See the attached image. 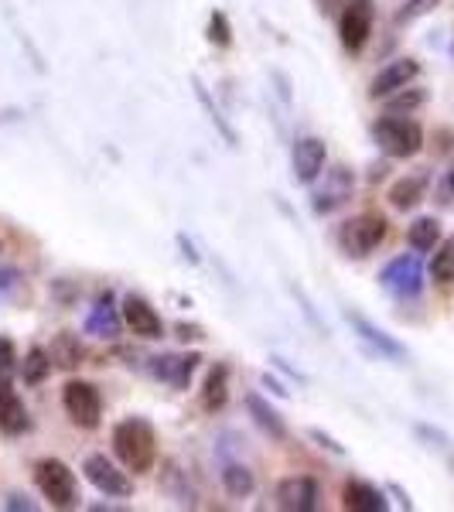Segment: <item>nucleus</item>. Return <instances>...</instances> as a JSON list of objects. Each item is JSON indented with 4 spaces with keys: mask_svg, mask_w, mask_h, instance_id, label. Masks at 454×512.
Masks as SVG:
<instances>
[{
    "mask_svg": "<svg viewBox=\"0 0 454 512\" xmlns=\"http://www.w3.org/2000/svg\"><path fill=\"white\" fill-rule=\"evenodd\" d=\"M113 454L127 472L147 475L158 461V434L147 417H123L113 427Z\"/></svg>",
    "mask_w": 454,
    "mask_h": 512,
    "instance_id": "nucleus-1",
    "label": "nucleus"
},
{
    "mask_svg": "<svg viewBox=\"0 0 454 512\" xmlns=\"http://www.w3.org/2000/svg\"><path fill=\"white\" fill-rule=\"evenodd\" d=\"M373 140L386 158L407 161L420 154L424 147V127L414 117H403V113H386L373 123Z\"/></svg>",
    "mask_w": 454,
    "mask_h": 512,
    "instance_id": "nucleus-2",
    "label": "nucleus"
},
{
    "mask_svg": "<svg viewBox=\"0 0 454 512\" xmlns=\"http://www.w3.org/2000/svg\"><path fill=\"white\" fill-rule=\"evenodd\" d=\"M386 233H390V222L379 212H359V216L342 222V229H338V250L352 256V260H362V256L379 250Z\"/></svg>",
    "mask_w": 454,
    "mask_h": 512,
    "instance_id": "nucleus-3",
    "label": "nucleus"
},
{
    "mask_svg": "<svg viewBox=\"0 0 454 512\" xmlns=\"http://www.w3.org/2000/svg\"><path fill=\"white\" fill-rule=\"evenodd\" d=\"M35 485L55 509H76L82 499L76 472L62 458H41L35 465Z\"/></svg>",
    "mask_w": 454,
    "mask_h": 512,
    "instance_id": "nucleus-4",
    "label": "nucleus"
},
{
    "mask_svg": "<svg viewBox=\"0 0 454 512\" xmlns=\"http://www.w3.org/2000/svg\"><path fill=\"white\" fill-rule=\"evenodd\" d=\"M376 21V0H345L338 11V41L349 55H359L366 48L369 35H373Z\"/></svg>",
    "mask_w": 454,
    "mask_h": 512,
    "instance_id": "nucleus-5",
    "label": "nucleus"
},
{
    "mask_svg": "<svg viewBox=\"0 0 454 512\" xmlns=\"http://www.w3.org/2000/svg\"><path fill=\"white\" fill-rule=\"evenodd\" d=\"M62 407L72 424L82 427V431H96L99 420H103V396L86 379H69L62 386Z\"/></svg>",
    "mask_w": 454,
    "mask_h": 512,
    "instance_id": "nucleus-6",
    "label": "nucleus"
},
{
    "mask_svg": "<svg viewBox=\"0 0 454 512\" xmlns=\"http://www.w3.org/2000/svg\"><path fill=\"white\" fill-rule=\"evenodd\" d=\"M379 284L393 297H417L424 291V263L417 253H403L379 270Z\"/></svg>",
    "mask_w": 454,
    "mask_h": 512,
    "instance_id": "nucleus-7",
    "label": "nucleus"
},
{
    "mask_svg": "<svg viewBox=\"0 0 454 512\" xmlns=\"http://www.w3.org/2000/svg\"><path fill=\"white\" fill-rule=\"evenodd\" d=\"M82 472H86L89 485H93L96 492H103L106 499H127V495L134 492V482H130L127 468L113 465L106 454H89V458L82 461Z\"/></svg>",
    "mask_w": 454,
    "mask_h": 512,
    "instance_id": "nucleus-8",
    "label": "nucleus"
},
{
    "mask_svg": "<svg viewBox=\"0 0 454 512\" xmlns=\"http://www.w3.org/2000/svg\"><path fill=\"white\" fill-rule=\"evenodd\" d=\"M352 192H356V175H352L345 164L325 168V181H321L315 188V195H311V209H315L318 216H332V212H338L349 202Z\"/></svg>",
    "mask_w": 454,
    "mask_h": 512,
    "instance_id": "nucleus-9",
    "label": "nucleus"
},
{
    "mask_svg": "<svg viewBox=\"0 0 454 512\" xmlns=\"http://www.w3.org/2000/svg\"><path fill=\"white\" fill-rule=\"evenodd\" d=\"M328 164V147L321 137H297L294 151H291V168H294V181L297 185H315V181L325 175Z\"/></svg>",
    "mask_w": 454,
    "mask_h": 512,
    "instance_id": "nucleus-10",
    "label": "nucleus"
},
{
    "mask_svg": "<svg viewBox=\"0 0 454 512\" xmlns=\"http://www.w3.org/2000/svg\"><path fill=\"white\" fill-rule=\"evenodd\" d=\"M120 315H123V325L130 328L137 338L144 342H154V338L164 335V325H161V315L154 311V304L140 294H127L120 304Z\"/></svg>",
    "mask_w": 454,
    "mask_h": 512,
    "instance_id": "nucleus-11",
    "label": "nucleus"
},
{
    "mask_svg": "<svg viewBox=\"0 0 454 512\" xmlns=\"http://www.w3.org/2000/svg\"><path fill=\"white\" fill-rule=\"evenodd\" d=\"M198 362H202V355L198 352H168V355H154L151 359V373L161 379V383L175 386V390H188V383H192Z\"/></svg>",
    "mask_w": 454,
    "mask_h": 512,
    "instance_id": "nucleus-12",
    "label": "nucleus"
},
{
    "mask_svg": "<svg viewBox=\"0 0 454 512\" xmlns=\"http://www.w3.org/2000/svg\"><path fill=\"white\" fill-rule=\"evenodd\" d=\"M345 321H349L352 332H356L376 355H383V359H393V362H407L410 352L403 349V345L396 342L393 335H386L383 328L373 325V321H369L366 315H359V311H345Z\"/></svg>",
    "mask_w": 454,
    "mask_h": 512,
    "instance_id": "nucleus-13",
    "label": "nucleus"
},
{
    "mask_svg": "<svg viewBox=\"0 0 454 512\" xmlns=\"http://www.w3.org/2000/svg\"><path fill=\"white\" fill-rule=\"evenodd\" d=\"M318 499H321V492L311 475H294L277 485V506L287 512H311V509H318Z\"/></svg>",
    "mask_w": 454,
    "mask_h": 512,
    "instance_id": "nucleus-14",
    "label": "nucleus"
},
{
    "mask_svg": "<svg viewBox=\"0 0 454 512\" xmlns=\"http://www.w3.org/2000/svg\"><path fill=\"white\" fill-rule=\"evenodd\" d=\"M417 76H420V62L417 59H396V62L383 65V69L376 72V79L369 82V96L386 99V96H393L396 89L410 86Z\"/></svg>",
    "mask_w": 454,
    "mask_h": 512,
    "instance_id": "nucleus-15",
    "label": "nucleus"
},
{
    "mask_svg": "<svg viewBox=\"0 0 454 512\" xmlns=\"http://www.w3.org/2000/svg\"><path fill=\"white\" fill-rule=\"evenodd\" d=\"M0 431L18 437L24 431H31V417H28V407L21 403L18 390L7 383V376H0Z\"/></svg>",
    "mask_w": 454,
    "mask_h": 512,
    "instance_id": "nucleus-16",
    "label": "nucleus"
},
{
    "mask_svg": "<svg viewBox=\"0 0 454 512\" xmlns=\"http://www.w3.org/2000/svg\"><path fill=\"white\" fill-rule=\"evenodd\" d=\"M342 506L352 512H386L390 509V499L386 492H379L376 485L362 482V478H349L342 485Z\"/></svg>",
    "mask_w": 454,
    "mask_h": 512,
    "instance_id": "nucleus-17",
    "label": "nucleus"
},
{
    "mask_svg": "<svg viewBox=\"0 0 454 512\" xmlns=\"http://www.w3.org/2000/svg\"><path fill=\"white\" fill-rule=\"evenodd\" d=\"M120 328H123V315H120V308H113V294L110 291L99 294L86 315V332L96 338H117Z\"/></svg>",
    "mask_w": 454,
    "mask_h": 512,
    "instance_id": "nucleus-18",
    "label": "nucleus"
},
{
    "mask_svg": "<svg viewBox=\"0 0 454 512\" xmlns=\"http://www.w3.org/2000/svg\"><path fill=\"white\" fill-rule=\"evenodd\" d=\"M243 403H246V410H250L253 424H257L260 431L270 437V441H287V437H291V431H287V424H284V417H280L260 393H246Z\"/></svg>",
    "mask_w": 454,
    "mask_h": 512,
    "instance_id": "nucleus-19",
    "label": "nucleus"
},
{
    "mask_svg": "<svg viewBox=\"0 0 454 512\" xmlns=\"http://www.w3.org/2000/svg\"><path fill=\"white\" fill-rule=\"evenodd\" d=\"M202 410L205 414H219L222 407L229 403V366L226 362H216V366L205 373V383H202Z\"/></svg>",
    "mask_w": 454,
    "mask_h": 512,
    "instance_id": "nucleus-20",
    "label": "nucleus"
},
{
    "mask_svg": "<svg viewBox=\"0 0 454 512\" xmlns=\"http://www.w3.org/2000/svg\"><path fill=\"white\" fill-rule=\"evenodd\" d=\"M427 185H431V175H427V171H417V175L400 178L390 188V205H393L396 212L417 209V205L424 202V195H427Z\"/></svg>",
    "mask_w": 454,
    "mask_h": 512,
    "instance_id": "nucleus-21",
    "label": "nucleus"
},
{
    "mask_svg": "<svg viewBox=\"0 0 454 512\" xmlns=\"http://www.w3.org/2000/svg\"><path fill=\"white\" fill-rule=\"evenodd\" d=\"M48 355H52V366L55 369H65V373H72V369L82 366V359H86V349H82L79 335L59 332V335L52 338V345H48Z\"/></svg>",
    "mask_w": 454,
    "mask_h": 512,
    "instance_id": "nucleus-22",
    "label": "nucleus"
},
{
    "mask_svg": "<svg viewBox=\"0 0 454 512\" xmlns=\"http://www.w3.org/2000/svg\"><path fill=\"white\" fill-rule=\"evenodd\" d=\"M161 492L168 495V499H175L178 506H195V489H192V482H188V472L178 468V461H164Z\"/></svg>",
    "mask_w": 454,
    "mask_h": 512,
    "instance_id": "nucleus-23",
    "label": "nucleus"
},
{
    "mask_svg": "<svg viewBox=\"0 0 454 512\" xmlns=\"http://www.w3.org/2000/svg\"><path fill=\"white\" fill-rule=\"evenodd\" d=\"M222 489L233 495V499H246V495H253V489H257V478H253L246 465L222 458Z\"/></svg>",
    "mask_w": 454,
    "mask_h": 512,
    "instance_id": "nucleus-24",
    "label": "nucleus"
},
{
    "mask_svg": "<svg viewBox=\"0 0 454 512\" xmlns=\"http://www.w3.org/2000/svg\"><path fill=\"white\" fill-rule=\"evenodd\" d=\"M407 243H410V250H417V253L434 250V246L441 243V222H437L434 216L414 219V222H410V229H407Z\"/></svg>",
    "mask_w": 454,
    "mask_h": 512,
    "instance_id": "nucleus-25",
    "label": "nucleus"
},
{
    "mask_svg": "<svg viewBox=\"0 0 454 512\" xmlns=\"http://www.w3.org/2000/svg\"><path fill=\"white\" fill-rule=\"evenodd\" d=\"M48 373H52V355H48V349H41V345H31L21 362V379L28 386H38L45 383Z\"/></svg>",
    "mask_w": 454,
    "mask_h": 512,
    "instance_id": "nucleus-26",
    "label": "nucleus"
},
{
    "mask_svg": "<svg viewBox=\"0 0 454 512\" xmlns=\"http://www.w3.org/2000/svg\"><path fill=\"white\" fill-rule=\"evenodd\" d=\"M192 86H195V96H198V103H202L205 117L212 120V127L219 130V134H222V140H226L229 147H239V137H236V130L229 127V123H226V117H222V113H219V106L212 103V96H209V89L202 86V79L195 76V79H192Z\"/></svg>",
    "mask_w": 454,
    "mask_h": 512,
    "instance_id": "nucleus-27",
    "label": "nucleus"
},
{
    "mask_svg": "<svg viewBox=\"0 0 454 512\" xmlns=\"http://www.w3.org/2000/svg\"><path fill=\"white\" fill-rule=\"evenodd\" d=\"M431 280H434V284H441V287H451L454 284V236H448L444 243L434 246Z\"/></svg>",
    "mask_w": 454,
    "mask_h": 512,
    "instance_id": "nucleus-28",
    "label": "nucleus"
},
{
    "mask_svg": "<svg viewBox=\"0 0 454 512\" xmlns=\"http://www.w3.org/2000/svg\"><path fill=\"white\" fill-rule=\"evenodd\" d=\"M427 103V89H396L393 96H386V113H403V117H410L414 110H420V106Z\"/></svg>",
    "mask_w": 454,
    "mask_h": 512,
    "instance_id": "nucleus-29",
    "label": "nucleus"
},
{
    "mask_svg": "<svg viewBox=\"0 0 454 512\" xmlns=\"http://www.w3.org/2000/svg\"><path fill=\"white\" fill-rule=\"evenodd\" d=\"M437 4H441V0H407V4L393 14V24H396V28H403V24H414L420 18H427Z\"/></svg>",
    "mask_w": 454,
    "mask_h": 512,
    "instance_id": "nucleus-30",
    "label": "nucleus"
},
{
    "mask_svg": "<svg viewBox=\"0 0 454 512\" xmlns=\"http://www.w3.org/2000/svg\"><path fill=\"white\" fill-rule=\"evenodd\" d=\"M209 41L216 48H229V45H233V24H229L226 11H212L209 14Z\"/></svg>",
    "mask_w": 454,
    "mask_h": 512,
    "instance_id": "nucleus-31",
    "label": "nucleus"
},
{
    "mask_svg": "<svg viewBox=\"0 0 454 512\" xmlns=\"http://www.w3.org/2000/svg\"><path fill=\"white\" fill-rule=\"evenodd\" d=\"M434 202L441 205V209H451V205H454V161L441 171V178H437V185H434Z\"/></svg>",
    "mask_w": 454,
    "mask_h": 512,
    "instance_id": "nucleus-32",
    "label": "nucleus"
},
{
    "mask_svg": "<svg viewBox=\"0 0 454 512\" xmlns=\"http://www.w3.org/2000/svg\"><path fill=\"white\" fill-rule=\"evenodd\" d=\"M14 366H18V349L7 335H0V376H11Z\"/></svg>",
    "mask_w": 454,
    "mask_h": 512,
    "instance_id": "nucleus-33",
    "label": "nucleus"
},
{
    "mask_svg": "<svg viewBox=\"0 0 454 512\" xmlns=\"http://www.w3.org/2000/svg\"><path fill=\"white\" fill-rule=\"evenodd\" d=\"M308 437H311V441H318V448L332 451V454H338V458H342V454H345V448H342V444H338L332 434H325V431H321V427H311V431H308Z\"/></svg>",
    "mask_w": 454,
    "mask_h": 512,
    "instance_id": "nucleus-34",
    "label": "nucleus"
},
{
    "mask_svg": "<svg viewBox=\"0 0 454 512\" xmlns=\"http://www.w3.org/2000/svg\"><path fill=\"white\" fill-rule=\"evenodd\" d=\"M4 509H11V512H35L38 506H35V502L28 499V495H21V492H11V495H7V499H4Z\"/></svg>",
    "mask_w": 454,
    "mask_h": 512,
    "instance_id": "nucleus-35",
    "label": "nucleus"
},
{
    "mask_svg": "<svg viewBox=\"0 0 454 512\" xmlns=\"http://www.w3.org/2000/svg\"><path fill=\"white\" fill-rule=\"evenodd\" d=\"M14 284H18V270H14V267H0V294H7Z\"/></svg>",
    "mask_w": 454,
    "mask_h": 512,
    "instance_id": "nucleus-36",
    "label": "nucleus"
},
{
    "mask_svg": "<svg viewBox=\"0 0 454 512\" xmlns=\"http://www.w3.org/2000/svg\"><path fill=\"white\" fill-rule=\"evenodd\" d=\"M260 383L267 386V390L274 393V396H291V390H287V386L280 383V379H274V376H270V373H263V379H260Z\"/></svg>",
    "mask_w": 454,
    "mask_h": 512,
    "instance_id": "nucleus-37",
    "label": "nucleus"
},
{
    "mask_svg": "<svg viewBox=\"0 0 454 512\" xmlns=\"http://www.w3.org/2000/svg\"><path fill=\"white\" fill-rule=\"evenodd\" d=\"M175 332H178L181 342H188V338H205V335H202V328H198V325H185V321H181Z\"/></svg>",
    "mask_w": 454,
    "mask_h": 512,
    "instance_id": "nucleus-38",
    "label": "nucleus"
},
{
    "mask_svg": "<svg viewBox=\"0 0 454 512\" xmlns=\"http://www.w3.org/2000/svg\"><path fill=\"white\" fill-rule=\"evenodd\" d=\"M390 495H396V506L400 509H414V502H410V495L400 489V485H390Z\"/></svg>",
    "mask_w": 454,
    "mask_h": 512,
    "instance_id": "nucleus-39",
    "label": "nucleus"
},
{
    "mask_svg": "<svg viewBox=\"0 0 454 512\" xmlns=\"http://www.w3.org/2000/svg\"><path fill=\"white\" fill-rule=\"evenodd\" d=\"M342 7H345V0H318L321 14H335V11H342Z\"/></svg>",
    "mask_w": 454,
    "mask_h": 512,
    "instance_id": "nucleus-40",
    "label": "nucleus"
}]
</instances>
